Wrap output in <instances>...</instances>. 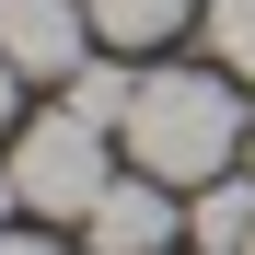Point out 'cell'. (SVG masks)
<instances>
[{
  "label": "cell",
  "instance_id": "cell-1",
  "mask_svg": "<svg viewBox=\"0 0 255 255\" xmlns=\"http://www.w3.org/2000/svg\"><path fill=\"white\" fill-rule=\"evenodd\" d=\"M116 139H128L139 174H162L174 197H197V186L232 174V151H244V105H232L221 70H139V105H128Z\"/></svg>",
  "mask_w": 255,
  "mask_h": 255
},
{
  "label": "cell",
  "instance_id": "cell-2",
  "mask_svg": "<svg viewBox=\"0 0 255 255\" xmlns=\"http://www.w3.org/2000/svg\"><path fill=\"white\" fill-rule=\"evenodd\" d=\"M12 186H23V209L35 221H93V197L116 186V128H93V116H35V128H12Z\"/></svg>",
  "mask_w": 255,
  "mask_h": 255
},
{
  "label": "cell",
  "instance_id": "cell-3",
  "mask_svg": "<svg viewBox=\"0 0 255 255\" xmlns=\"http://www.w3.org/2000/svg\"><path fill=\"white\" fill-rule=\"evenodd\" d=\"M81 47H93V12L81 0H0V58L23 81H70Z\"/></svg>",
  "mask_w": 255,
  "mask_h": 255
},
{
  "label": "cell",
  "instance_id": "cell-4",
  "mask_svg": "<svg viewBox=\"0 0 255 255\" xmlns=\"http://www.w3.org/2000/svg\"><path fill=\"white\" fill-rule=\"evenodd\" d=\"M81 244H93V255H174V186L128 162V174H116L105 197H93V221H81Z\"/></svg>",
  "mask_w": 255,
  "mask_h": 255
},
{
  "label": "cell",
  "instance_id": "cell-5",
  "mask_svg": "<svg viewBox=\"0 0 255 255\" xmlns=\"http://www.w3.org/2000/svg\"><path fill=\"white\" fill-rule=\"evenodd\" d=\"M186 232H197V255H244V244H255V186H244V174H221V186H197V209H186Z\"/></svg>",
  "mask_w": 255,
  "mask_h": 255
},
{
  "label": "cell",
  "instance_id": "cell-6",
  "mask_svg": "<svg viewBox=\"0 0 255 255\" xmlns=\"http://www.w3.org/2000/svg\"><path fill=\"white\" fill-rule=\"evenodd\" d=\"M81 12H93V35H105V47H151V35L197 23L209 0H81Z\"/></svg>",
  "mask_w": 255,
  "mask_h": 255
},
{
  "label": "cell",
  "instance_id": "cell-7",
  "mask_svg": "<svg viewBox=\"0 0 255 255\" xmlns=\"http://www.w3.org/2000/svg\"><path fill=\"white\" fill-rule=\"evenodd\" d=\"M58 105L70 116H93V128H128V105H139V70H116V58H81L58 81Z\"/></svg>",
  "mask_w": 255,
  "mask_h": 255
},
{
  "label": "cell",
  "instance_id": "cell-8",
  "mask_svg": "<svg viewBox=\"0 0 255 255\" xmlns=\"http://www.w3.org/2000/svg\"><path fill=\"white\" fill-rule=\"evenodd\" d=\"M209 47H221V70L255 81V0H209Z\"/></svg>",
  "mask_w": 255,
  "mask_h": 255
},
{
  "label": "cell",
  "instance_id": "cell-9",
  "mask_svg": "<svg viewBox=\"0 0 255 255\" xmlns=\"http://www.w3.org/2000/svg\"><path fill=\"white\" fill-rule=\"evenodd\" d=\"M12 105H23V70L0 58V139H12Z\"/></svg>",
  "mask_w": 255,
  "mask_h": 255
},
{
  "label": "cell",
  "instance_id": "cell-10",
  "mask_svg": "<svg viewBox=\"0 0 255 255\" xmlns=\"http://www.w3.org/2000/svg\"><path fill=\"white\" fill-rule=\"evenodd\" d=\"M0 255H58V244L47 232H0Z\"/></svg>",
  "mask_w": 255,
  "mask_h": 255
},
{
  "label": "cell",
  "instance_id": "cell-11",
  "mask_svg": "<svg viewBox=\"0 0 255 255\" xmlns=\"http://www.w3.org/2000/svg\"><path fill=\"white\" fill-rule=\"evenodd\" d=\"M12 209H23V186H12V162H0V232H12Z\"/></svg>",
  "mask_w": 255,
  "mask_h": 255
},
{
  "label": "cell",
  "instance_id": "cell-12",
  "mask_svg": "<svg viewBox=\"0 0 255 255\" xmlns=\"http://www.w3.org/2000/svg\"><path fill=\"white\" fill-rule=\"evenodd\" d=\"M244 162H255V116H244Z\"/></svg>",
  "mask_w": 255,
  "mask_h": 255
},
{
  "label": "cell",
  "instance_id": "cell-13",
  "mask_svg": "<svg viewBox=\"0 0 255 255\" xmlns=\"http://www.w3.org/2000/svg\"><path fill=\"white\" fill-rule=\"evenodd\" d=\"M244 255H255V244H244Z\"/></svg>",
  "mask_w": 255,
  "mask_h": 255
}]
</instances>
